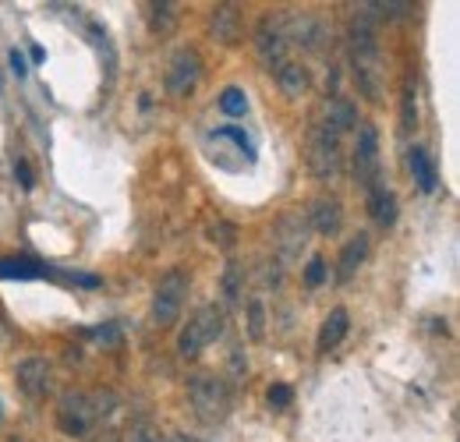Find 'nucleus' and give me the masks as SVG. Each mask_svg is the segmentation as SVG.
<instances>
[{
    "mask_svg": "<svg viewBox=\"0 0 460 442\" xmlns=\"http://www.w3.org/2000/svg\"><path fill=\"white\" fill-rule=\"evenodd\" d=\"M350 64H354V82L368 103L383 100V60H379V40H376V22L368 11L354 14L350 22Z\"/></svg>",
    "mask_w": 460,
    "mask_h": 442,
    "instance_id": "obj_1",
    "label": "nucleus"
},
{
    "mask_svg": "<svg viewBox=\"0 0 460 442\" xmlns=\"http://www.w3.org/2000/svg\"><path fill=\"white\" fill-rule=\"evenodd\" d=\"M224 330H227V312H224V305H202V308L188 319V326L181 330V336H177L181 358L202 354L209 343H217V340L224 336Z\"/></svg>",
    "mask_w": 460,
    "mask_h": 442,
    "instance_id": "obj_2",
    "label": "nucleus"
},
{
    "mask_svg": "<svg viewBox=\"0 0 460 442\" xmlns=\"http://www.w3.org/2000/svg\"><path fill=\"white\" fill-rule=\"evenodd\" d=\"M188 393H191V407H195L199 421L220 425L230 414V393L224 386V379H217V376H195L188 383Z\"/></svg>",
    "mask_w": 460,
    "mask_h": 442,
    "instance_id": "obj_3",
    "label": "nucleus"
},
{
    "mask_svg": "<svg viewBox=\"0 0 460 442\" xmlns=\"http://www.w3.org/2000/svg\"><path fill=\"white\" fill-rule=\"evenodd\" d=\"M188 287H191V279H188L184 270H171V273L160 277L156 290H153V323H156L160 330H167V326L177 323V315H181V308H184Z\"/></svg>",
    "mask_w": 460,
    "mask_h": 442,
    "instance_id": "obj_4",
    "label": "nucleus"
},
{
    "mask_svg": "<svg viewBox=\"0 0 460 442\" xmlns=\"http://www.w3.org/2000/svg\"><path fill=\"white\" fill-rule=\"evenodd\" d=\"M308 166L319 181H333L341 170V135L323 120L308 135Z\"/></svg>",
    "mask_w": 460,
    "mask_h": 442,
    "instance_id": "obj_5",
    "label": "nucleus"
},
{
    "mask_svg": "<svg viewBox=\"0 0 460 442\" xmlns=\"http://www.w3.org/2000/svg\"><path fill=\"white\" fill-rule=\"evenodd\" d=\"M100 414H103V407H96V396H89V393H64L58 407V425L60 432H67V436H85L89 425Z\"/></svg>",
    "mask_w": 460,
    "mask_h": 442,
    "instance_id": "obj_6",
    "label": "nucleus"
},
{
    "mask_svg": "<svg viewBox=\"0 0 460 442\" xmlns=\"http://www.w3.org/2000/svg\"><path fill=\"white\" fill-rule=\"evenodd\" d=\"M199 78H202V57L195 50H177L171 57V64H167L164 85H167L171 96H188V93H195Z\"/></svg>",
    "mask_w": 460,
    "mask_h": 442,
    "instance_id": "obj_7",
    "label": "nucleus"
},
{
    "mask_svg": "<svg viewBox=\"0 0 460 442\" xmlns=\"http://www.w3.org/2000/svg\"><path fill=\"white\" fill-rule=\"evenodd\" d=\"M354 173L365 188L379 184V131L376 124L358 128V149H354Z\"/></svg>",
    "mask_w": 460,
    "mask_h": 442,
    "instance_id": "obj_8",
    "label": "nucleus"
},
{
    "mask_svg": "<svg viewBox=\"0 0 460 442\" xmlns=\"http://www.w3.org/2000/svg\"><path fill=\"white\" fill-rule=\"evenodd\" d=\"M255 50H259V60L273 71H280L284 64H288V36H284V29L273 22V18H262L259 22V29H255Z\"/></svg>",
    "mask_w": 460,
    "mask_h": 442,
    "instance_id": "obj_9",
    "label": "nucleus"
},
{
    "mask_svg": "<svg viewBox=\"0 0 460 442\" xmlns=\"http://www.w3.org/2000/svg\"><path fill=\"white\" fill-rule=\"evenodd\" d=\"M18 389L29 400H43L50 393V365L43 358H25L18 365Z\"/></svg>",
    "mask_w": 460,
    "mask_h": 442,
    "instance_id": "obj_10",
    "label": "nucleus"
},
{
    "mask_svg": "<svg viewBox=\"0 0 460 442\" xmlns=\"http://www.w3.org/2000/svg\"><path fill=\"white\" fill-rule=\"evenodd\" d=\"M209 32L224 47L241 43V7L237 4H217L213 14H209Z\"/></svg>",
    "mask_w": 460,
    "mask_h": 442,
    "instance_id": "obj_11",
    "label": "nucleus"
},
{
    "mask_svg": "<svg viewBox=\"0 0 460 442\" xmlns=\"http://www.w3.org/2000/svg\"><path fill=\"white\" fill-rule=\"evenodd\" d=\"M347 330H350V315H347V308H333V312L323 319V330H319V340H315V350H319V354L337 350V347L344 343Z\"/></svg>",
    "mask_w": 460,
    "mask_h": 442,
    "instance_id": "obj_12",
    "label": "nucleus"
},
{
    "mask_svg": "<svg viewBox=\"0 0 460 442\" xmlns=\"http://www.w3.org/2000/svg\"><path fill=\"white\" fill-rule=\"evenodd\" d=\"M368 213L379 226H394L397 223V195L386 184H372L368 188Z\"/></svg>",
    "mask_w": 460,
    "mask_h": 442,
    "instance_id": "obj_13",
    "label": "nucleus"
},
{
    "mask_svg": "<svg viewBox=\"0 0 460 442\" xmlns=\"http://www.w3.org/2000/svg\"><path fill=\"white\" fill-rule=\"evenodd\" d=\"M407 164H411V173H414V181H418V188H421L425 195H432V191L439 188V173H436V164H432L429 149L414 146V149L407 153Z\"/></svg>",
    "mask_w": 460,
    "mask_h": 442,
    "instance_id": "obj_14",
    "label": "nucleus"
},
{
    "mask_svg": "<svg viewBox=\"0 0 460 442\" xmlns=\"http://www.w3.org/2000/svg\"><path fill=\"white\" fill-rule=\"evenodd\" d=\"M368 252H372V241H368V234H358L354 241H347L344 252H341V270H337V277H341V279L354 277V273L365 266Z\"/></svg>",
    "mask_w": 460,
    "mask_h": 442,
    "instance_id": "obj_15",
    "label": "nucleus"
},
{
    "mask_svg": "<svg viewBox=\"0 0 460 442\" xmlns=\"http://www.w3.org/2000/svg\"><path fill=\"white\" fill-rule=\"evenodd\" d=\"M277 85L288 100H301L308 93V67H301L297 60H288L280 71H277Z\"/></svg>",
    "mask_w": 460,
    "mask_h": 442,
    "instance_id": "obj_16",
    "label": "nucleus"
},
{
    "mask_svg": "<svg viewBox=\"0 0 460 442\" xmlns=\"http://www.w3.org/2000/svg\"><path fill=\"white\" fill-rule=\"evenodd\" d=\"M308 217H312V226H315L319 234H337V230H341V220H344L337 199H319V202L308 209Z\"/></svg>",
    "mask_w": 460,
    "mask_h": 442,
    "instance_id": "obj_17",
    "label": "nucleus"
},
{
    "mask_svg": "<svg viewBox=\"0 0 460 442\" xmlns=\"http://www.w3.org/2000/svg\"><path fill=\"white\" fill-rule=\"evenodd\" d=\"M47 277V266L22 259V255H4L0 259V279H40Z\"/></svg>",
    "mask_w": 460,
    "mask_h": 442,
    "instance_id": "obj_18",
    "label": "nucleus"
},
{
    "mask_svg": "<svg viewBox=\"0 0 460 442\" xmlns=\"http://www.w3.org/2000/svg\"><path fill=\"white\" fill-rule=\"evenodd\" d=\"M418 128V82L414 75H403V85H401V131L411 135Z\"/></svg>",
    "mask_w": 460,
    "mask_h": 442,
    "instance_id": "obj_19",
    "label": "nucleus"
},
{
    "mask_svg": "<svg viewBox=\"0 0 460 442\" xmlns=\"http://www.w3.org/2000/svg\"><path fill=\"white\" fill-rule=\"evenodd\" d=\"M326 124L341 135V131H350V128H358V110H354V103L344 100V96H333L330 100V107H326Z\"/></svg>",
    "mask_w": 460,
    "mask_h": 442,
    "instance_id": "obj_20",
    "label": "nucleus"
},
{
    "mask_svg": "<svg viewBox=\"0 0 460 442\" xmlns=\"http://www.w3.org/2000/svg\"><path fill=\"white\" fill-rule=\"evenodd\" d=\"M149 22H153V32H171L173 22H177V4H171V0L149 4Z\"/></svg>",
    "mask_w": 460,
    "mask_h": 442,
    "instance_id": "obj_21",
    "label": "nucleus"
},
{
    "mask_svg": "<svg viewBox=\"0 0 460 442\" xmlns=\"http://www.w3.org/2000/svg\"><path fill=\"white\" fill-rule=\"evenodd\" d=\"M220 110L227 113V117H244V113H248V96H244V89L227 85V89L220 93Z\"/></svg>",
    "mask_w": 460,
    "mask_h": 442,
    "instance_id": "obj_22",
    "label": "nucleus"
},
{
    "mask_svg": "<svg viewBox=\"0 0 460 442\" xmlns=\"http://www.w3.org/2000/svg\"><path fill=\"white\" fill-rule=\"evenodd\" d=\"M206 234H209V241H213L220 252H230V248L237 244V226H234V223H227V220L213 223Z\"/></svg>",
    "mask_w": 460,
    "mask_h": 442,
    "instance_id": "obj_23",
    "label": "nucleus"
},
{
    "mask_svg": "<svg viewBox=\"0 0 460 442\" xmlns=\"http://www.w3.org/2000/svg\"><path fill=\"white\" fill-rule=\"evenodd\" d=\"M248 332H252V340H262L266 336V312H262L259 301L248 305Z\"/></svg>",
    "mask_w": 460,
    "mask_h": 442,
    "instance_id": "obj_24",
    "label": "nucleus"
},
{
    "mask_svg": "<svg viewBox=\"0 0 460 442\" xmlns=\"http://www.w3.org/2000/svg\"><path fill=\"white\" fill-rule=\"evenodd\" d=\"M47 277L60 279V283H75V287H89V290H96L103 279L93 277V273H54V270H47Z\"/></svg>",
    "mask_w": 460,
    "mask_h": 442,
    "instance_id": "obj_25",
    "label": "nucleus"
},
{
    "mask_svg": "<svg viewBox=\"0 0 460 442\" xmlns=\"http://www.w3.org/2000/svg\"><path fill=\"white\" fill-rule=\"evenodd\" d=\"M326 273H330V270H326V259H319V255H315V259L305 266V287H323Z\"/></svg>",
    "mask_w": 460,
    "mask_h": 442,
    "instance_id": "obj_26",
    "label": "nucleus"
},
{
    "mask_svg": "<svg viewBox=\"0 0 460 442\" xmlns=\"http://www.w3.org/2000/svg\"><path fill=\"white\" fill-rule=\"evenodd\" d=\"M224 290H227V301H237V297H241V266H237V262H227Z\"/></svg>",
    "mask_w": 460,
    "mask_h": 442,
    "instance_id": "obj_27",
    "label": "nucleus"
},
{
    "mask_svg": "<svg viewBox=\"0 0 460 442\" xmlns=\"http://www.w3.org/2000/svg\"><path fill=\"white\" fill-rule=\"evenodd\" d=\"M368 11H379L383 18H403L411 11L407 0H386V4H368Z\"/></svg>",
    "mask_w": 460,
    "mask_h": 442,
    "instance_id": "obj_28",
    "label": "nucleus"
},
{
    "mask_svg": "<svg viewBox=\"0 0 460 442\" xmlns=\"http://www.w3.org/2000/svg\"><path fill=\"white\" fill-rule=\"evenodd\" d=\"M266 400L273 403V407H290V400H294V389L288 383H273L270 393H266Z\"/></svg>",
    "mask_w": 460,
    "mask_h": 442,
    "instance_id": "obj_29",
    "label": "nucleus"
},
{
    "mask_svg": "<svg viewBox=\"0 0 460 442\" xmlns=\"http://www.w3.org/2000/svg\"><path fill=\"white\" fill-rule=\"evenodd\" d=\"M14 177H18V184L25 188V191H32V184H36V177H32V166L25 156H14Z\"/></svg>",
    "mask_w": 460,
    "mask_h": 442,
    "instance_id": "obj_30",
    "label": "nucleus"
},
{
    "mask_svg": "<svg viewBox=\"0 0 460 442\" xmlns=\"http://www.w3.org/2000/svg\"><path fill=\"white\" fill-rule=\"evenodd\" d=\"M7 57H11V71H14L18 78H25V75H29V64H25V54H22L18 47H14V50H11Z\"/></svg>",
    "mask_w": 460,
    "mask_h": 442,
    "instance_id": "obj_31",
    "label": "nucleus"
},
{
    "mask_svg": "<svg viewBox=\"0 0 460 442\" xmlns=\"http://www.w3.org/2000/svg\"><path fill=\"white\" fill-rule=\"evenodd\" d=\"M89 336H93V340H103V343H117V340H120V332H117V326H103V330H89Z\"/></svg>",
    "mask_w": 460,
    "mask_h": 442,
    "instance_id": "obj_32",
    "label": "nucleus"
},
{
    "mask_svg": "<svg viewBox=\"0 0 460 442\" xmlns=\"http://www.w3.org/2000/svg\"><path fill=\"white\" fill-rule=\"evenodd\" d=\"M32 60L43 64V60H47V50H43V47H32Z\"/></svg>",
    "mask_w": 460,
    "mask_h": 442,
    "instance_id": "obj_33",
    "label": "nucleus"
},
{
    "mask_svg": "<svg viewBox=\"0 0 460 442\" xmlns=\"http://www.w3.org/2000/svg\"><path fill=\"white\" fill-rule=\"evenodd\" d=\"M173 442H191V439H173Z\"/></svg>",
    "mask_w": 460,
    "mask_h": 442,
    "instance_id": "obj_34",
    "label": "nucleus"
}]
</instances>
